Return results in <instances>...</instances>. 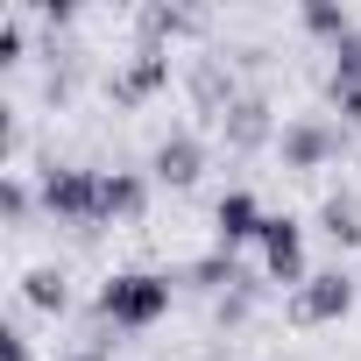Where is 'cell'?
Segmentation results:
<instances>
[{"label": "cell", "mask_w": 361, "mask_h": 361, "mask_svg": "<svg viewBox=\"0 0 361 361\" xmlns=\"http://www.w3.org/2000/svg\"><path fill=\"white\" fill-rule=\"evenodd\" d=\"M340 156H347V128H340L333 114H290L283 135H276V163H283L290 177H312V170H326V163H340Z\"/></svg>", "instance_id": "cell-3"}, {"label": "cell", "mask_w": 361, "mask_h": 361, "mask_svg": "<svg viewBox=\"0 0 361 361\" xmlns=\"http://www.w3.org/2000/svg\"><path fill=\"white\" fill-rule=\"evenodd\" d=\"M298 29H305L312 43L333 50V43H347L361 22H354V8H340V0H305V8H298Z\"/></svg>", "instance_id": "cell-15"}, {"label": "cell", "mask_w": 361, "mask_h": 361, "mask_svg": "<svg viewBox=\"0 0 361 361\" xmlns=\"http://www.w3.org/2000/svg\"><path fill=\"white\" fill-rule=\"evenodd\" d=\"M0 64H29V29H22V15H0Z\"/></svg>", "instance_id": "cell-18"}, {"label": "cell", "mask_w": 361, "mask_h": 361, "mask_svg": "<svg viewBox=\"0 0 361 361\" xmlns=\"http://www.w3.org/2000/svg\"><path fill=\"white\" fill-rule=\"evenodd\" d=\"M29 206H36L29 177H22V170H8V177H0V213H8V227H22V220H29Z\"/></svg>", "instance_id": "cell-17"}, {"label": "cell", "mask_w": 361, "mask_h": 361, "mask_svg": "<svg viewBox=\"0 0 361 361\" xmlns=\"http://www.w3.org/2000/svg\"><path fill=\"white\" fill-rule=\"evenodd\" d=\"M99 177H106V170L50 163V170H43V213H50L57 227H78V234L106 227V213H99Z\"/></svg>", "instance_id": "cell-2"}, {"label": "cell", "mask_w": 361, "mask_h": 361, "mask_svg": "<svg viewBox=\"0 0 361 361\" xmlns=\"http://www.w3.org/2000/svg\"><path fill=\"white\" fill-rule=\"evenodd\" d=\"M64 361H106V354H99V347H71Z\"/></svg>", "instance_id": "cell-19"}, {"label": "cell", "mask_w": 361, "mask_h": 361, "mask_svg": "<svg viewBox=\"0 0 361 361\" xmlns=\"http://www.w3.org/2000/svg\"><path fill=\"white\" fill-rule=\"evenodd\" d=\"M22 305H29V312H43V319H64V312H71V276H64L57 262L29 269V276H22Z\"/></svg>", "instance_id": "cell-14"}, {"label": "cell", "mask_w": 361, "mask_h": 361, "mask_svg": "<svg viewBox=\"0 0 361 361\" xmlns=\"http://www.w3.org/2000/svg\"><path fill=\"white\" fill-rule=\"evenodd\" d=\"M206 170H213V149H206L199 128H170V135H156V149H149V177H156V185L192 192Z\"/></svg>", "instance_id": "cell-6"}, {"label": "cell", "mask_w": 361, "mask_h": 361, "mask_svg": "<svg viewBox=\"0 0 361 361\" xmlns=\"http://www.w3.org/2000/svg\"><path fill=\"white\" fill-rule=\"evenodd\" d=\"M199 29H206V15H192V8H163V0L135 8V43L142 50H170L177 36H199Z\"/></svg>", "instance_id": "cell-12"}, {"label": "cell", "mask_w": 361, "mask_h": 361, "mask_svg": "<svg viewBox=\"0 0 361 361\" xmlns=\"http://www.w3.org/2000/svg\"><path fill=\"white\" fill-rule=\"evenodd\" d=\"M185 92H192V106H199L206 121H220V114L241 99V71H234V57H227V50H206V57H192V71H185Z\"/></svg>", "instance_id": "cell-10"}, {"label": "cell", "mask_w": 361, "mask_h": 361, "mask_svg": "<svg viewBox=\"0 0 361 361\" xmlns=\"http://www.w3.org/2000/svg\"><path fill=\"white\" fill-rule=\"evenodd\" d=\"M241 276H248V269H241V262H234L227 248H206V255H199V262H192L185 276H177V283H185V290H206V298H227V290H234Z\"/></svg>", "instance_id": "cell-16"}, {"label": "cell", "mask_w": 361, "mask_h": 361, "mask_svg": "<svg viewBox=\"0 0 361 361\" xmlns=\"http://www.w3.org/2000/svg\"><path fill=\"white\" fill-rule=\"evenodd\" d=\"M255 262H262V283L298 290L312 276V262H305V220L298 213H269L262 220V241H255Z\"/></svg>", "instance_id": "cell-5"}, {"label": "cell", "mask_w": 361, "mask_h": 361, "mask_svg": "<svg viewBox=\"0 0 361 361\" xmlns=\"http://www.w3.org/2000/svg\"><path fill=\"white\" fill-rule=\"evenodd\" d=\"M262 220H269V206H262L248 185H227V192L213 199V248H227V255L255 248V241H262Z\"/></svg>", "instance_id": "cell-8"}, {"label": "cell", "mask_w": 361, "mask_h": 361, "mask_svg": "<svg viewBox=\"0 0 361 361\" xmlns=\"http://www.w3.org/2000/svg\"><path fill=\"white\" fill-rule=\"evenodd\" d=\"M220 361H234V354H220Z\"/></svg>", "instance_id": "cell-20"}, {"label": "cell", "mask_w": 361, "mask_h": 361, "mask_svg": "<svg viewBox=\"0 0 361 361\" xmlns=\"http://www.w3.org/2000/svg\"><path fill=\"white\" fill-rule=\"evenodd\" d=\"M170 305H177V276L170 269H114L99 283V298H92L99 326H114V333H156L170 319Z\"/></svg>", "instance_id": "cell-1"}, {"label": "cell", "mask_w": 361, "mask_h": 361, "mask_svg": "<svg viewBox=\"0 0 361 361\" xmlns=\"http://www.w3.org/2000/svg\"><path fill=\"white\" fill-rule=\"evenodd\" d=\"M99 213H106V227L142 220L149 213V170H106L99 177Z\"/></svg>", "instance_id": "cell-11"}, {"label": "cell", "mask_w": 361, "mask_h": 361, "mask_svg": "<svg viewBox=\"0 0 361 361\" xmlns=\"http://www.w3.org/2000/svg\"><path fill=\"white\" fill-rule=\"evenodd\" d=\"M319 234H326L340 255H354V248H361V192H326V199H319Z\"/></svg>", "instance_id": "cell-13"}, {"label": "cell", "mask_w": 361, "mask_h": 361, "mask_svg": "<svg viewBox=\"0 0 361 361\" xmlns=\"http://www.w3.org/2000/svg\"><path fill=\"white\" fill-rule=\"evenodd\" d=\"M220 135H227V149H241V156H255V149H276V135H283V121H276V106H269V92H241L220 121H213Z\"/></svg>", "instance_id": "cell-9"}, {"label": "cell", "mask_w": 361, "mask_h": 361, "mask_svg": "<svg viewBox=\"0 0 361 361\" xmlns=\"http://www.w3.org/2000/svg\"><path fill=\"white\" fill-rule=\"evenodd\" d=\"M354 305H361V283H354V269L333 262L290 290V326H340V319H354Z\"/></svg>", "instance_id": "cell-4"}, {"label": "cell", "mask_w": 361, "mask_h": 361, "mask_svg": "<svg viewBox=\"0 0 361 361\" xmlns=\"http://www.w3.org/2000/svg\"><path fill=\"white\" fill-rule=\"evenodd\" d=\"M156 92H170V50H128L114 71H106V99L121 106V114H135V106H149Z\"/></svg>", "instance_id": "cell-7"}]
</instances>
